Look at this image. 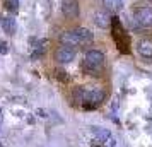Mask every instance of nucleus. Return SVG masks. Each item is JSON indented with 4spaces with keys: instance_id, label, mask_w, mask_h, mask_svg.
<instances>
[{
    "instance_id": "obj_6",
    "label": "nucleus",
    "mask_w": 152,
    "mask_h": 147,
    "mask_svg": "<svg viewBox=\"0 0 152 147\" xmlns=\"http://www.w3.org/2000/svg\"><path fill=\"white\" fill-rule=\"evenodd\" d=\"M60 41H62V45H65V46H72V48L80 45L79 36L75 34V31H65V33L60 36Z\"/></svg>"
},
{
    "instance_id": "obj_16",
    "label": "nucleus",
    "mask_w": 152,
    "mask_h": 147,
    "mask_svg": "<svg viewBox=\"0 0 152 147\" xmlns=\"http://www.w3.org/2000/svg\"><path fill=\"white\" fill-rule=\"evenodd\" d=\"M0 113H2V110H0Z\"/></svg>"
},
{
    "instance_id": "obj_14",
    "label": "nucleus",
    "mask_w": 152,
    "mask_h": 147,
    "mask_svg": "<svg viewBox=\"0 0 152 147\" xmlns=\"http://www.w3.org/2000/svg\"><path fill=\"white\" fill-rule=\"evenodd\" d=\"M55 75L58 77V80H62V82H69V75H67V72H63V70H56Z\"/></svg>"
},
{
    "instance_id": "obj_7",
    "label": "nucleus",
    "mask_w": 152,
    "mask_h": 147,
    "mask_svg": "<svg viewBox=\"0 0 152 147\" xmlns=\"http://www.w3.org/2000/svg\"><path fill=\"white\" fill-rule=\"evenodd\" d=\"M137 51L144 58H152V39H140L137 43Z\"/></svg>"
},
{
    "instance_id": "obj_10",
    "label": "nucleus",
    "mask_w": 152,
    "mask_h": 147,
    "mask_svg": "<svg viewBox=\"0 0 152 147\" xmlns=\"http://www.w3.org/2000/svg\"><path fill=\"white\" fill-rule=\"evenodd\" d=\"M103 5L110 12H120L123 9V2L121 0H103Z\"/></svg>"
},
{
    "instance_id": "obj_15",
    "label": "nucleus",
    "mask_w": 152,
    "mask_h": 147,
    "mask_svg": "<svg viewBox=\"0 0 152 147\" xmlns=\"http://www.w3.org/2000/svg\"><path fill=\"white\" fill-rule=\"evenodd\" d=\"M0 53H2V55H7V53H9L7 43H5V41H2V39H0Z\"/></svg>"
},
{
    "instance_id": "obj_12",
    "label": "nucleus",
    "mask_w": 152,
    "mask_h": 147,
    "mask_svg": "<svg viewBox=\"0 0 152 147\" xmlns=\"http://www.w3.org/2000/svg\"><path fill=\"white\" fill-rule=\"evenodd\" d=\"M94 133H96L101 140H108V139H110V132H108V130H104V128H97V127H96V128H94Z\"/></svg>"
},
{
    "instance_id": "obj_9",
    "label": "nucleus",
    "mask_w": 152,
    "mask_h": 147,
    "mask_svg": "<svg viewBox=\"0 0 152 147\" xmlns=\"http://www.w3.org/2000/svg\"><path fill=\"white\" fill-rule=\"evenodd\" d=\"M72 94H74V99H75L77 103L86 105V103H87V94H89V89H87V87H82V86H79V87L74 89Z\"/></svg>"
},
{
    "instance_id": "obj_8",
    "label": "nucleus",
    "mask_w": 152,
    "mask_h": 147,
    "mask_svg": "<svg viewBox=\"0 0 152 147\" xmlns=\"http://www.w3.org/2000/svg\"><path fill=\"white\" fill-rule=\"evenodd\" d=\"M74 31H75V34L79 36V41H80V45H89V43H92V39H94V34L91 33L89 29L77 28V29H74Z\"/></svg>"
},
{
    "instance_id": "obj_4",
    "label": "nucleus",
    "mask_w": 152,
    "mask_h": 147,
    "mask_svg": "<svg viewBox=\"0 0 152 147\" xmlns=\"http://www.w3.org/2000/svg\"><path fill=\"white\" fill-rule=\"evenodd\" d=\"M62 12L65 14V17H69V19H77L79 14H80L79 2H77V0H63L62 2Z\"/></svg>"
},
{
    "instance_id": "obj_5",
    "label": "nucleus",
    "mask_w": 152,
    "mask_h": 147,
    "mask_svg": "<svg viewBox=\"0 0 152 147\" xmlns=\"http://www.w3.org/2000/svg\"><path fill=\"white\" fill-rule=\"evenodd\" d=\"M94 24H96L97 28H101V29L110 28V24H111L110 14L104 12V10H96V14H94Z\"/></svg>"
},
{
    "instance_id": "obj_1",
    "label": "nucleus",
    "mask_w": 152,
    "mask_h": 147,
    "mask_svg": "<svg viewBox=\"0 0 152 147\" xmlns=\"http://www.w3.org/2000/svg\"><path fill=\"white\" fill-rule=\"evenodd\" d=\"M104 65V55L99 50H89L86 53V60L82 63V70L89 75H99Z\"/></svg>"
},
{
    "instance_id": "obj_2",
    "label": "nucleus",
    "mask_w": 152,
    "mask_h": 147,
    "mask_svg": "<svg viewBox=\"0 0 152 147\" xmlns=\"http://www.w3.org/2000/svg\"><path fill=\"white\" fill-rule=\"evenodd\" d=\"M135 22L142 28H152V7H138L133 12Z\"/></svg>"
},
{
    "instance_id": "obj_11",
    "label": "nucleus",
    "mask_w": 152,
    "mask_h": 147,
    "mask_svg": "<svg viewBox=\"0 0 152 147\" xmlns=\"http://www.w3.org/2000/svg\"><path fill=\"white\" fill-rule=\"evenodd\" d=\"M2 28L5 33L14 34L15 33V19L14 17H2Z\"/></svg>"
},
{
    "instance_id": "obj_3",
    "label": "nucleus",
    "mask_w": 152,
    "mask_h": 147,
    "mask_svg": "<svg viewBox=\"0 0 152 147\" xmlns=\"http://www.w3.org/2000/svg\"><path fill=\"white\" fill-rule=\"evenodd\" d=\"M74 58H75V50L72 48V46L62 45V46L55 51V60L58 63H70Z\"/></svg>"
},
{
    "instance_id": "obj_13",
    "label": "nucleus",
    "mask_w": 152,
    "mask_h": 147,
    "mask_svg": "<svg viewBox=\"0 0 152 147\" xmlns=\"http://www.w3.org/2000/svg\"><path fill=\"white\" fill-rule=\"evenodd\" d=\"M7 9L12 14H15L17 9H19V0H7Z\"/></svg>"
}]
</instances>
